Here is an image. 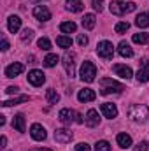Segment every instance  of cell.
Returning <instances> with one entry per match:
<instances>
[{
	"label": "cell",
	"mask_w": 149,
	"mask_h": 151,
	"mask_svg": "<svg viewBox=\"0 0 149 151\" xmlns=\"http://www.w3.org/2000/svg\"><path fill=\"white\" fill-rule=\"evenodd\" d=\"M128 118L135 123H146L149 118V107L142 104H133L128 107Z\"/></svg>",
	"instance_id": "obj_1"
},
{
	"label": "cell",
	"mask_w": 149,
	"mask_h": 151,
	"mask_svg": "<svg viewBox=\"0 0 149 151\" xmlns=\"http://www.w3.org/2000/svg\"><path fill=\"white\" fill-rule=\"evenodd\" d=\"M135 2H123V0H111L109 4V9H111L112 14L116 16H125L132 11H135Z\"/></svg>",
	"instance_id": "obj_2"
},
{
	"label": "cell",
	"mask_w": 149,
	"mask_h": 151,
	"mask_svg": "<svg viewBox=\"0 0 149 151\" xmlns=\"http://www.w3.org/2000/svg\"><path fill=\"white\" fill-rule=\"evenodd\" d=\"M100 93L102 95H111V93H121L123 90H125V86L121 84V83H117V81H112L109 77H105V79H102L100 81Z\"/></svg>",
	"instance_id": "obj_3"
},
{
	"label": "cell",
	"mask_w": 149,
	"mask_h": 151,
	"mask_svg": "<svg viewBox=\"0 0 149 151\" xmlns=\"http://www.w3.org/2000/svg\"><path fill=\"white\" fill-rule=\"evenodd\" d=\"M97 55H98L100 58H104V60H112V56H114V46H112V42H109V40L98 42V46H97Z\"/></svg>",
	"instance_id": "obj_4"
},
{
	"label": "cell",
	"mask_w": 149,
	"mask_h": 151,
	"mask_svg": "<svg viewBox=\"0 0 149 151\" xmlns=\"http://www.w3.org/2000/svg\"><path fill=\"white\" fill-rule=\"evenodd\" d=\"M81 79L84 83H93L95 81V76H97V67L91 63V62H84L82 67H81Z\"/></svg>",
	"instance_id": "obj_5"
},
{
	"label": "cell",
	"mask_w": 149,
	"mask_h": 151,
	"mask_svg": "<svg viewBox=\"0 0 149 151\" xmlns=\"http://www.w3.org/2000/svg\"><path fill=\"white\" fill-rule=\"evenodd\" d=\"M63 67H65V70H67V74L70 76V77H74L75 76V55L74 53H65L63 55Z\"/></svg>",
	"instance_id": "obj_6"
},
{
	"label": "cell",
	"mask_w": 149,
	"mask_h": 151,
	"mask_svg": "<svg viewBox=\"0 0 149 151\" xmlns=\"http://www.w3.org/2000/svg\"><path fill=\"white\" fill-rule=\"evenodd\" d=\"M112 70H114V74L119 76L121 79H132L133 77V70L128 67V65H123V63H116L114 67H112Z\"/></svg>",
	"instance_id": "obj_7"
},
{
	"label": "cell",
	"mask_w": 149,
	"mask_h": 151,
	"mask_svg": "<svg viewBox=\"0 0 149 151\" xmlns=\"http://www.w3.org/2000/svg\"><path fill=\"white\" fill-rule=\"evenodd\" d=\"M54 141L60 144H69L72 141V132L67 128H56L54 130Z\"/></svg>",
	"instance_id": "obj_8"
},
{
	"label": "cell",
	"mask_w": 149,
	"mask_h": 151,
	"mask_svg": "<svg viewBox=\"0 0 149 151\" xmlns=\"http://www.w3.org/2000/svg\"><path fill=\"white\" fill-rule=\"evenodd\" d=\"M137 81L139 83H148L149 81V60L148 58H144L142 62H140V65H139V72H137Z\"/></svg>",
	"instance_id": "obj_9"
},
{
	"label": "cell",
	"mask_w": 149,
	"mask_h": 151,
	"mask_svg": "<svg viewBox=\"0 0 149 151\" xmlns=\"http://www.w3.org/2000/svg\"><path fill=\"white\" fill-rule=\"evenodd\" d=\"M30 135H32L34 141H44V139L47 137V132H46V128H44L40 123H34V125L30 127Z\"/></svg>",
	"instance_id": "obj_10"
},
{
	"label": "cell",
	"mask_w": 149,
	"mask_h": 151,
	"mask_svg": "<svg viewBox=\"0 0 149 151\" xmlns=\"http://www.w3.org/2000/svg\"><path fill=\"white\" fill-rule=\"evenodd\" d=\"M28 83L30 84H34V86H42L44 83H46V76L42 70H30L28 72Z\"/></svg>",
	"instance_id": "obj_11"
},
{
	"label": "cell",
	"mask_w": 149,
	"mask_h": 151,
	"mask_svg": "<svg viewBox=\"0 0 149 151\" xmlns=\"http://www.w3.org/2000/svg\"><path fill=\"white\" fill-rule=\"evenodd\" d=\"M34 16L39 21H49L51 19V11L46 5H35L34 7Z\"/></svg>",
	"instance_id": "obj_12"
},
{
	"label": "cell",
	"mask_w": 149,
	"mask_h": 151,
	"mask_svg": "<svg viewBox=\"0 0 149 151\" xmlns=\"http://www.w3.org/2000/svg\"><path fill=\"white\" fill-rule=\"evenodd\" d=\"M75 116H77V113H74L72 109H62L60 113H58V119L63 123V125H70V123H74L75 121Z\"/></svg>",
	"instance_id": "obj_13"
},
{
	"label": "cell",
	"mask_w": 149,
	"mask_h": 151,
	"mask_svg": "<svg viewBox=\"0 0 149 151\" xmlns=\"http://www.w3.org/2000/svg\"><path fill=\"white\" fill-rule=\"evenodd\" d=\"M23 70H25V65L19 63V62H14V63H11V65L5 67V76L7 77H16V76L21 74Z\"/></svg>",
	"instance_id": "obj_14"
},
{
	"label": "cell",
	"mask_w": 149,
	"mask_h": 151,
	"mask_svg": "<svg viewBox=\"0 0 149 151\" xmlns=\"http://www.w3.org/2000/svg\"><path fill=\"white\" fill-rule=\"evenodd\" d=\"M100 111H102V114L105 118H109V119H114L117 116V107H116V104H111V102H104L102 107H100Z\"/></svg>",
	"instance_id": "obj_15"
},
{
	"label": "cell",
	"mask_w": 149,
	"mask_h": 151,
	"mask_svg": "<svg viewBox=\"0 0 149 151\" xmlns=\"http://www.w3.org/2000/svg\"><path fill=\"white\" fill-rule=\"evenodd\" d=\"M77 99H79V102H93L97 99V93L91 88H84V90H79Z\"/></svg>",
	"instance_id": "obj_16"
},
{
	"label": "cell",
	"mask_w": 149,
	"mask_h": 151,
	"mask_svg": "<svg viewBox=\"0 0 149 151\" xmlns=\"http://www.w3.org/2000/svg\"><path fill=\"white\" fill-rule=\"evenodd\" d=\"M84 119H86L84 123H86L88 127H91V128H95V127L100 125V116H98V111H95V109H90Z\"/></svg>",
	"instance_id": "obj_17"
},
{
	"label": "cell",
	"mask_w": 149,
	"mask_h": 151,
	"mask_svg": "<svg viewBox=\"0 0 149 151\" xmlns=\"http://www.w3.org/2000/svg\"><path fill=\"white\" fill-rule=\"evenodd\" d=\"M7 28H9L11 34H16V32L21 28V18L16 16V14L9 16V19H7Z\"/></svg>",
	"instance_id": "obj_18"
},
{
	"label": "cell",
	"mask_w": 149,
	"mask_h": 151,
	"mask_svg": "<svg viewBox=\"0 0 149 151\" xmlns=\"http://www.w3.org/2000/svg\"><path fill=\"white\" fill-rule=\"evenodd\" d=\"M117 53L123 56V58H132L133 56V49L130 47V44L126 40H121L119 46H117Z\"/></svg>",
	"instance_id": "obj_19"
},
{
	"label": "cell",
	"mask_w": 149,
	"mask_h": 151,
	"mask_svg": "<svg viewBox=\"0 0 149 151\" xmlns=\"http://www.w3.org/2000/svg\"><path fill=\"white\" fill-rule=\"evenodd\" d=\"M116 142H117V146H119V148L126 150V148H130V146H132V137H130L128 134L121 132V134H117V137H116Z\"/></svg>",
	"instance_id": "obj_20"
},
{
	"label": "cell",
	"mask_w": 149,
	"mask_h": 151,
	"mask_svg": "<svg viewBox=\"0 0 149 151\" xmlns=\"http://www.w3.org/2000/svg\"><path fill=\"white\" fill-rule=\"evenodd\" d=\"M81 25H82V28H86V30H93L95 25H97V18H95V14H84Z\"/></svg>",
	"instance_id": "obj_21"
},
{
	"label": "cell",
	"mask_w": 149,
	"mask_h": 151,
	"mask_svg": "<svg viewBox=\"0 0 149 151\" xmlns=\"http://www.w3.org/2000/svg\"><path fill=\"white\" fill-rule=\"evenodd\" d=\"M23 102H28V95H19V97L4 100L2 102V107H11V106H18V104H23Z\"/></svg>",
	"instance_id": "obj_22"
},
{
	"label": "cell",
	"mask_w": 149,
	"mask_h": 151,
	"mask_svg": "<svg viewBox=\"0 0 149 151\" xmlns=\"http://www.w3.org/2000/svg\"><path fill=\"white\" fill-rule=\"evenodd\" d=\"M65 7H67V11H70V12H81V11L84 9V4H82L81 0H67V2H65Z\"/></svg>",
	"instance_id": "obj_23"
},
{
	"label": "cell",
	"mask_w": 149,
	"mask_h": 151,
	"mask_svg": "<svg viewBox=\"0 0 149 151\" xmlns=\"http://www.w3.org/2000/svg\"><path fill=\"white\" fill-rule=\"evenodd\" d=\"M12 128H16L18 132H25L27 130V127H25V116L23 114H16L14 116V119H12Z\"/></svg>",
	"instance_id": "obj_24"
},
{
	"label": "cell",
	"mask_w": 149,
	"mask_h": 151,
	"mask_svg": "<svg viewBox=\"0 0 149 151\" xmlns=\"http://www.w3.org/2000/svg\"><path fill=\"white\" fill-rule=\"evenodd\" d=\"M135 25L139 28H149V12H140L135 18Z\"/></svg>",
	"instance_id": "obj_25"
},
{
	"label": "cell",
	"mask_w": 149,
	"mask_h": 151,
	"mask_svg": "<svg viewBox=\"0 0 149 151\" xmlns=\"http://www.w3.org/2000/svg\"><path fill=\"white\" fill-rule=\"evenodd\" d=\"M60 62V56L58 55H54V53H49L46 58H44V65L47 67V69H53V67H56V63Z\"/></svg>",
	"instance_id": "obj_26"
},
{
	"label": "cell",
	"mask_w": 149,
	"mask_h": 151,
	"mask_svg": "<svg viewBox=\"0 0 149 151\" xmlns=\"http://www.w3.org/2000/svg\"><path fill=\"white\" fill-rule=\"evenodd\" d=\"M60 30L63 34H74L75 30H77V25H75L74 21H65V23L60 25Z\"/></svg>",
	"instance_id": "obj_27"
},
{
	"label": "cell",
	"mask_w": 149,
	"mask_h": 151,
	"mask_svg": "<svg viewBox=\"0 0 149 151\" xmlns=\"http://www.w3.org/2000/svg\"><path fill=\"white\" fill-rule=\"evenodd\" d=\"M132 40L135 44H149V34H144V32H139V34H133Z\"/></svg>",
	"instance_id": "obj_28"
},
{
	"label": "cell",
	"mask_w": 149,
	"mask_h": 151,
	"mask_svg": "<svg viewBox=\"0 0 149 151\" xmlns=\"http://www.w3.org/2000/svg\"><path fill=\"white\" fill-rule=\"evenodd\" d=\"M46 99H47L49 104H56V102H60V95L56 93L54 88H49V90L46 91Z\"/></svg>",
	"instance_id": "obj_29"
},
{
	"label": "cell",
	"mask_w": 149,
	"mask_h": 151,
	"mask_svg": "<svg viewBox=\"0 0 149 151\" xmlns=\"http://www.w3.org/2000/svg\"><path fill=\"white\" fill-rule=\"evenodd\" d=\"M56 44H58L60 47L67 49V47H70V46H72V39L67 37V35H60V37H56Z\"/></svg>",
	"instance_id": "obj_30"
},
{
	"label": "cell",
	"mask_w": 149,
	"mask_h": 151,
	"mask_svg": "<svg viewBox=\"0 0 149 151\" xmlns=\"http://www.w3.org/2000/svg\"><path fill=\"white\" fill-rule=\"evenodd\" d=\"M128 28H130V23H128V21H119V23H116V27H114L116 34H125Z\"/></svg>",
	"instance_id": "obj_31"
},
{
	"label": "cell",
	"mask_w": 149,
	"mask_h": 151,
	"mask_svg": "<svg viewBox=\"0 0 149 151\" xmlns=\"http://www.w3.org/2000/svg\"><path fill=\"white\" fill-rule=\"evenodd\" d=\"M37 46L40 49H44V51H49V49H51V40L47 37H40L37 40Z\"/></svg>",
	"instance_id": "obj_32"
},
{
	"label": "cell",
	"mask_w": 149,
	"mask_h": 151,
	"mask_svg": "<svg viewBox=\"0 0 149 151\" xmlns=\"http://www.w3.org/2000/svg\"><path fill=\"white\" fill-rule=\"evenodd\" d=\"M34 39V30L32 28H25L23 32H21V40L23 42H30Z\"/></svg>",
	"instance_id": "obj_33"
},
{
	"label": "cell",
	"mask_w": 149,
	"mask_h": 151,
	"mask_svg": "<svg viewBox=\"0 0 149 151\" xmlns=\"http://www.w3.org/2000/svg\"><path fill=\"white\" fill-rule=\"evenodd\" d=\"M95 151H111V144L107 141H98L95 144Z\"/></svg>",
	"instance_id": "obj_34"
},
{
	"label": "cell",
	"mask_w": 149,
	"mask_h": 151,
	"mask_svg": "<svg viewBox=\"0 0 149 151\" xmlns=\"http://www.w3.org/2000/svg\"><path fill=\"white\" fill-rule=\"evenodd\" d=\"M133 151H149V142H148V141H142V142H139V144L133 148Z\"/></svg>",
	"instance_id": "obj_35"
},
{
	"label": "cell",
	"mask_w": 149,
	"mask_h": 151,
	"mask_svg": "<svg viewBox=\"0 0 149 151\" xmlns=\"http://www.w3.org/2000/svg\"><path fill=\"white\" fill-rule=\"evenodd\" d=\"M93 9L98 11V12H102L104 11V0H93Z\"/></svg>",
	"instance_id": "obj_36"
},
{
	"label": "cell",
	"mask_w": 149,
	"mask_h": 151,
	"mask_svg": "<svg viewBox=\"0 0 149 151\" xmlns=\"http://www.w3.org/2000/svg\"><path fill=\"white\" fill-rule=\"evenodd\" d=\"M75 151H91V148H90V144H86V142H79V144L75 146Z\"/></svg>",
	"instance_id": "obj_37"
},
{
	"label": "cell",
	"mask_w": 149,
	"mask_h": 151,
	"mask_svg": "<svg viewBox=\"0 0 149 151\" xmlns=\"http://www.w3.org/2000/svg\"><path fill=\"white\" fill-rule=\"evenodd\" d=\"M77 42H79V46H86V44H88V37H86L84 34H79V37H77Z\"/></svg>",
	"instance_id": "obj_38"
},
{
	"label": "cell",
	"mask_w": 149,
	"mask_h": 151,
	"mask_svg": "<svg viewBox=\"0 0 149 151\" xmlns=\"http://www.w3.org/2000/svg\"><path fill=\"white\" fill-rule=\"evenodd\" d=\"M9 49V40L5 37H2V51H7Z\"/></svg>",
	"instance_id": "obj_39"
},
{
	"label": "cell",
	"mask_w": 149,
	"mask_h": 151,
	"mask_svg": "<svg viewBox=\"0 0 149 151\" xmlns=\"http://www.w3.org/2000/svg\"><path fill=\"white\" fill-rule=\"evenodd\" d=\"M16 91H18L16 86H9V88H5V93H9V95H11V93H16Z\"/></svg>",
	"instance_id": "obj_40"
},
{
	"label": "cell",
	"mask_w": 149,
	"mask_h": 151,
	"mask_svg": "<svg viewBox=\"0 0 149 151\" xmlns=\"http://www.w3.org/2000/svg\"><path fill=\"white\" fill-rule=\"evenodd\" d=\"M84 121H86V119H82V116H81V114H77V116H75V123H79V125H81V123H84Z\"/></svg>",
	"instance_id": "obj_41"
},
{
	"label": "cell",
	"mask_w": 149,
	"mask_h": 151,
	"mask_svg": "<svg viewBox=\"0 0 149 151\" xmlns=\"http://www.w3.org/2000/svg\"><path fill=\"white\" fill-rule=\"evenodd\" d=\"M5 146H7V137L2 135V148H5Z\"/></svg>",
	"instance_id": "obj_42"
},
{
	"label": "cell",
	"mask_w": 149,
	"mask_h": 151,
	"mask_svg": "<svg viewBox=\"0 0 149 151\" xmlns=\"http://www.w3.org/2000/svg\"><path fill=\"white\" fill-rule=\"evenodd\" d=\"M30 151H53V150H47V148H35V150H30Z\"/></svg>",
	"instance_id": "obj_43"
},
{
	"label": "cell",
	"mask_w": 149,
	"mask_h": 151,
	"mask_svg": "<svg viewBox=\"0 0 149 151\" xmlns=\"http://www.w3.org/2000/svg\"><path fill=\"white\" fill-rule=\"evenodd\" d=\"M5 125V116H0V127H4Z\"/></svg>",
	"instance_id": "obj_44"
},
{
	"label": "cell",
	"mask_w": 149,
	"mask_h": 151,
	"mask_svg": "<svg viewBox=\"0 0 149 151\" xmlns=\"http://www.w3.org/2000/svg\"><path fill=\"white\" fill-rule=\"evenodd\" d=\"M32 2H39V0H32Z\"/></svg>",
	"instance_id": "obj_45"
}]
</instances>
